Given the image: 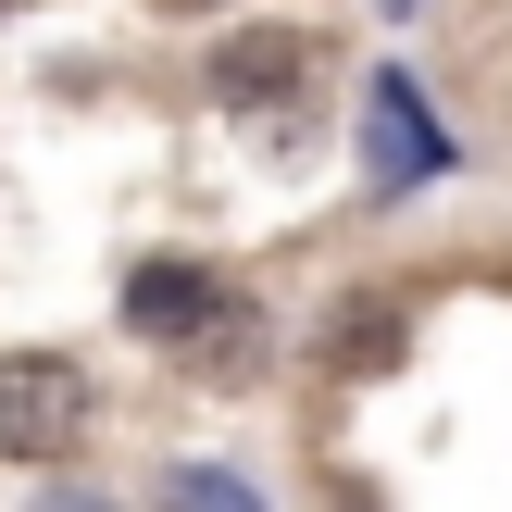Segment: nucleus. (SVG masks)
Returning a JSON list of instances; mask_svg holds the SVG:
<instances>
[{"label":"nucleus","mask_w":512,"mask_h":512,"mask_svg":"<svg viewBox=\"0 0 512 512\" xmlns=\"http://www.w3.org/2000/svg\"><path fill=\"white\" fill-rule=\"evenodd\" d=\"M188 350H200V375H213V388H238V375L263 363V325H238V313H213V325H200Z\"/></svg>","instance_id":"obj_6"},{"label":"nucleus","mask_w":512,"mask_h":512,"mask_svg":"<svg viewBox=\"0 0 512 512\" xmlns=\"http://www.w3.org/2000/svg\"><path fill=\"white\" fill-rule=\"evenodd\" d=\"M363 163H375V188H425V175H450V138L425 125L413 75H375V88H363Z\"/></svg>","instance_id":"obj_2"},{"label":"nucleus","mask_w":512,"mask_h":512,"mask_svg":"<svg viewBox=\"0 0 512 512\" xmlns=\"http://www.w3.org/2000/svg\"><path fill=\"white\" fill-rule=\"evenodd\" d=\"M163 512H263V500H250L238 475H213V463H188V475H175V500H163Z\"/></svg>","instance_id":"obj_7"},{"label":"nucleus","mask_w":512,"mask_h":512,"mask_svg":"<svg viewBox=\"0 0 512 512\" xmlns=\"http://www.w3.org/2000/svg\"><path fill=\"white\" fill-rule=\"evenodd\" d=\"M388 13H413V0H388Z\"/></svg>","instance_id":"obj_10"},{"label":"nucleus","mask_w":512,"mask_h":512,"mask_svg":"<svg viewBox=\"0 0 512 512\" xmlns=\"http://www.w3.org/2000/svg\"><path fill=\"white\" fill-rule=\"evenodd\" d=\"M88 438V375L63 350H0V450L13 463H63Z\"/></svg>","instance_id":"obj_1"},{"label":"nucleus","mask_w":512,"mask_h":512,"mask_svg":"<svg viewBox=\"0 0 512 512\" xmlns=\"http://www.w3.org/2000/svg\"><path fill=\"white\" fill-rule=\"evenodd\" d=\"M325 363H338V375H388L400 363V313H388V300L338 313V325H325Z\"/></svg>","instance_id":"obj_5"},{"label":"nucleus","mask_w":512,"mask_h":512,"mask_svg":"<svg viewBox=\"0 0 512 512\" xmlns=\"http://www.w3.org/2000/svg\"><path fill=\"white\" fill-rule=\"evenodd\" d=\"M63 512H100V500H63Z\"/></svg>","instance_id":"obj_8"},{"label":"nucleus","mask_w":512,"mask_h":512,"mask_svg":"<svg viewBox=\"0 0 512 512\" xmlns=\"http://www.w3.org/2000/svg\"><path fill=\"white\" fill-rule=\"evenodd\" d=\"M300 63H313V50H300V25H238V38L213 50V88L250 113V100H288V88H300Z\"/></svg>","instance_id":"obj_4"},{"label":"nucleus","mask_w":512,"mask_h":512,"mask_svg":"<svg viewBox=\"0 0 512 512\" xmlns=\"http://www.w3.org/2000/svg\"><path fill=\"white\" fill-rule=\"evenodd\" d=\"M175 13H200V0H175Z\"/></svg>","instance_id":"obj_9"},{"label":"nucleus","mask_w":512,"mask_h":512,"mask_svg":"<svg viewBox=\"0 0 512 512\" xmlns=\"http://www.w3.org/2000/svg\"><path fill=\"white\" fill-rule=\"evenodd\" d=\"M213 313H225V288L200 263H138L125 275V325H138V338H200Z\"/></svg>","instance_id":"obj_3"}]
</instances>
